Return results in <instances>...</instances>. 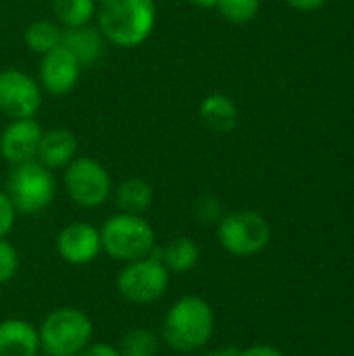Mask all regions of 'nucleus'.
Masks as SVG:
<instances>
[{
    "mask_svg": "<svg viewBox=\"0 0 354 356\" xmlns=\"http://www.w3.org/2000/svg\"><path fill=\"white\" fill-rule=\"evenodd\" d=\"M63 29L52 21H35L25 31V44L35 54H46L52 48L61 46Z\"/></svg>",
    "mask_w": 354,
    "mask_h": 356,
    "instance_id": "obj_21",
    "label": "nucleus"
},
{
    "mask_svg": "<svg viewBox=\"0 0 354 356\" xmlns=\"http://www.w3.org/2000/svg\"><path fill=\"white\" fill-rule=\"evenodd\" d=\"M56 194L52 171L35 159L13 165L6 179V196L21 215H35L46 211Z\"/></svg>",
    "mask_w": 354,
    "mask_h": 356,
    "instance_id": "obj_5",
    "label": "nucleus"
},
{
    "mask_svg": "<svg viewBox=\"0 0 354 356\" xmlns=\"http://www.w3.org/2000/svg\"><path fill=\"white\" fill-rule=\"evenodd\" d=\"M42 134L44 131L35 119H13L0 136V154L10 165L35 159Z\"/></svg>",
    "mask_w": 354,
    "mask_h": 356,
    "instance_id": "obj_12",
    "label": "nucleus"
},
{
    "mask_svg": "<svg viewBox=\"0 0 354 356\" xmlns=\"http://www.w3.org/2000/svg\"><path fill=\"white\" fill-rule=\"evenodd\" d=\"M56 252L65 263L73 267H83L94 263L102 252L100 229H96L92 223L86 221H75L65 225L56 236Z\"/></svg>",
    "mask_w": 354,
    "mask_h": 356,
    "instance_id": "obj_10",
    "label": "nucleus"
},
{
    "mask_svg": "<svg viewBox=\"0 0 354 356\" xmlns=\"http://www.w3.org/2000/svg\"><path fill=\"white\" fill-rule=\"evenodd\" d=\"M77 356H121L119 350L111 344H104V342H92L88 344L81 353Z\"/></svg>",
    "mask_w": 354,
    "mask_h": 356,
    "instance_id": "obj_26",
    "label": "nucleus"
},
{
    "mask_svg": "<svg viewBox=\"0 0 354 356\" xmlns=\"http://www.w3.org/2000/svg\"><path fill=\"white\" fill-rule=\"evenodd\" d=\"M217 238L225 252L248 259L269 246L271 225L261 213L240 209L221 217V221L217 223Z\"/></svg>",
    "mask_w": 354,
    "mask_h": 356,
    "instance_id": "obj_6",
    "label": "nucleus"
},
{
    "mask_svg": "<svg viewBox=\"0 0 354 356\" xmlns=\"http://www.w3.org/2000/svg\"><path fill=\"white\" fill-rule=\"evenodd\" d=\"M61 44L79 60L81 67L94 65L104 54V35L98 27H92L90 23L77 27H65Z\"/></svg>",
    "mask_w": 354,
    "mask_h": 356,
    "instance_id": "obj_15",
    "label": "nucleus"
},
{
    "mask_svg": "<svg viewBox=\"0 0 354 356\" xmlns=\"http://www.w3.org/2000/svg\"><path fill=\"white\" fill-rule=\"evenodd\" d=\"M44 356H77L92 344V319L75 307H61L46 315L38 327Z\"/></svg>",
    "mask_w": 354,
    "mask_h": 356,
    "instance_id": "obj_3",
    "label": "nucleus"
},
{
    "mask_svg": "<svg viewBox=\"0 0 354 356\" xmlns=\"http://www.w3.org/2000/svg\"><path fill=\"white\" fill-rule=\"evenodd\" d=\"M17 219V211L10 202V198L6 196V192L0 190V238H6L15 225Z\"/></svg>",
    "mask_w": 354,
    "mask_h": 356,
    "instance_id": "obj_25",
    "label": "nucleus"
},
{
    "mask_svg": "<svg viewBox=\"0 0 354 356\" xmlns=\"http://www.w3.org/2000/svg\"><path fill=\"white\" fill-rule=\"evenodd\" d=\"M194 6H200V8H213L217 6V0H190Z\"/></svg>",
    "mask_w": 354,
    "mask_h": 356,
    "instance_id": "obj_30",
    "label": "nucleus"
},
{
    "mask_svg": "<svg viewBox=\"0 0 354 356\" xmlns=\"http://www.w3.org/2000/svg\"><path fill=\"white\" fill-rule=\"evenodd\" d=\"M19 271V252L6 240L0 238V284H8Z\"/></svg>",
    "mask_w": 354,
    "mask_h": 356,
    "instance_id": "obj_23",
    "label": "nucleus"
},
{
    "mask_svg": "<svg viewBox=\"0 0 354 356\" xmlns=\"http://www.w3.org/2000/svg\"><path fill=\"white\" fill-rule=\"evenodd\" d=\"M152 198H154L152 188L142 177H127L115 190V202L119 207V213L144 215L150 209Z\"/></svg>",
    "mask_w": 354,
    "mask_h": 356,
    "instance_id": "obj_18",
    "label": "nucleus"
},
{
    "mask_svg": "<svg viewBox=\"0 0 354 356\" xmlns=\"http://www.w3.org/2000/svg\"><path fill=\"white\" fill-rule=\"evenodd\" d=\"M217 8L225 21L242 25L257 17L261 0H217Z\"/></svg>",
    "mask_w": 354,
    "mask_h": 356,
    "instance_id": "obj_22",
    "label": "nucleus"
},
{
    "mask_svg": "<svg viewBox=\"0 0 354 356\" xmlns=\"http://www.w3.org/2000/svg\"><path fill=\"white\" fill-rule=\"evenodd\" d=\"M152 257H156L169 273H188L192 271L198 261H200V248L192 238L179 236L175 240H171L167 246L163 248H152L150 252Z\"/></svg>",
    "mask_w": 354,
    "mask_h": 356,
    "instance_id": "obj_16",
    "label": "nucleus"
},
{
    "mask_svg": "<svg viewBox=\"0 0 354 356\" xmlns=\"http://www.w3.org/2000/svg\"><path fill=\"white\" fill-rule=\"evenodd\" d=\"M52 13L65 27L86 25L96 15V0H52Z\"/></svg>",
    "mask_w": 354,
    "mask_h": 356,
    "instance_id": "obj_19",
    "label": "nucleus"
},
{
    "mask_svg": "<svg viewBox=\"0 0 354 356\" xmlns=\"http://www.w3.org/2000/svg\"><path fill=\"white\" fill-rule=\"evenodd\" d=\"M194 211H196V219L202 221V223H209V225L211 223H219L221 217L225 215L221 200L215 198V196H202V198H198Z\"/></svg>",
    "mask_w": 354,
    "mask_h": 356,
    "instance_id": "obj_24",
    "label": "nucleus"
},
{
    "mask_svg": "<svg viewBox=\"0 0 354 356\" xmlns=\"http://www.w3.org/2000/svg\"><path fill=\"white\" fill-rule=\"evenodd\" d=\"M104 40L121 48L144 44L156 23L154 0H102L96 8Z\"/></svg>",
    "mask_w": 354,
    "mask_h": 356,
    "instance_id": "obj_2",
    "label": "nucleus"
},
{
    "mask_svg": "<svg viewBox=\"0 0 354 356\" xmlns=\"http://www.w3.org/2000/svg\"><path fill=\"white\" fill-rule=\"evenodd\" d=\"M238 356H284V353L277 350L275 346H269V344H255V346L240 350Z\"/></svg>",
    "mask_w": 354,
    "mask_h": 356,
    "instance_id": "obj_27",
    "label": "nucleus"
},
{
    "mask_svg": "<svg viewBox=\"0 0 354 356\" xmlns=\"http://www.w3.org/2000/svg\"><path fill=\"white\" fill-rule=\"evenodd\" d=\"M65 190L69 198L81 209H96L111 196L113 181L108 171L96 159H73L65 171Z\"/></svg>",
    "mask_w": 354,
    "mask_h": 356,
    "instance_id": "obj_8",
    "label": "nucleus"
},
{
    "mask_svg": "<svg viewBox=\"0 0 354 356\" xmlns=\"http://www.w3.org/2000/svg\"><path fill=\"white\" fill-rule=\"evenodd\" d=\"M200 119L204 121V125L217 134H230L236 123H238V106L236 102L221 92L209 94L202 102H200Z\"/></svg>",
    "mask_w": 354,
    "mask_h": 356,
    "instance_id": "obj_17",
    "label": "nucleus"
},
{
    "mask_svg": "<svg viewBox=\"0 0 354 356\" xmlns=\"http://www.w3.org/2000/svg\"><path fill=\"white\" fill-rule=\"evenodd\" d=\"M292 8L296 10H303V13H311V10H317L321 6L328 4V0H286Z\"/></svg>",
    "mask_w": 354,
    "mask_h": 356,
    "instance_id": "obj_28",
    "label": "nucleus"
},
{
    "mask_svg": "<svg viewBox=\"0 0 354 356\" xmlns=\"http://www.w3.org/2000/svg\"><path fill=\"white\" fill-rule=\"evenodd\" d=\"M169 271L167 267L152 254L125 263V267L117 275L119 294L131 305H150L165 296L169 288Z\"/></svg>",
    "mask_w": 354,
    "mask_h": 356,
    "instance_id": "obj_7",
    "label": "nucleus"
},
{
    "mask_svg": "<svg viewBox=\"0 0 354 356\" xmlns=\"http://www.w3.org/2000/svg\"><path fill=\"white\" fill-rule=\"evenodd\" d=\"M42 106V90L19 69L0 71V113L10 119H33Z\"/></svg>",
    "mask_w": 354,
    "mask_h": 356,
    "instance_id": "obj_9",
    "label": "nucleus"
},
{
    "mask_svg": "<svg viewBox=\"0 0 354 356\" xmlns=\"http://www.w3.org/2000/svg\"><path fill=\"white\" fill-rule=\"evenodd\" d=\"M100 244L106 257L125 265L148 257L156 246V236L142 215L117 213L104 221L100 229Z\"/></svg>",
    "mask_w": 354,
    "mask_h": 356,
    "instance_id": "obj_4",
    "label": "nucleus"
},
{
    "mask_svg": "<svg viewBox=\"0 0 354 356\" xmlns=\"http://www.w3.org/2000/svg\"><path fill=\"white\" fill-rule=\"evenodd\" d=\"M40 336L38 330L25 319L0 321V356H38Z\"/></svg>",
    "mask_w": 354,
    "mask_h": 356,
    "instance_id": "obj_14",
    "label": "nucleus"
},
{
    "mask_svg": "<svg viewBox=\"0 0 354 356\" xmlns=\"http://www.w3.org/2000/svg\"><path fill=\"white\" fill-rule=\"evenodd\" d=\"M159 348H161L159 336L152 330H146V327L129 330L121 338V342L117 346L121 356H156Z\"/></svg>",
    "mask_w": 354,
    "mask_h": 356,
    "instance_id": "obj_20",
    "label": "nucleus"
},
{
    "mask_svg": "<svg viewBox=\"0 0 354 356\" xmlns=\"http://www.w3.org/2000/svg\"><path fill=\"white\" fill-rule=\"evenodd\" d=\"M215 332L213 307L202 296H182L163 319L161 340L175 353L188 355L204 348Z\"/></svg>",
    "mask_w": 354,
    "mask_h": 356,
    "instance_id": "obj_1",
    "label": "nucleus"
},
{
    "mask_svg": "<svg viewBox=\"0 0 354 356\" xmlns=\"http://www.w3.org/2000/svg\"><path fill=\"white\" fill-rule=\"evenodd\" d=\"M238 348H217V350H209V353H204V355L200 356H238Z\"/></svg>",
    "mask_w": 354,
    "mask_h": 356,
    "instance_id": "obj_29",
    "label": "nucleus"
},
{
    "mask_svg": "<svg viewBox=\"0 0 354 356\" xmlns=\"http://www.w3.org/2000/svg\"><path fill=\"white\" fill-rule=\"evenodd\" d=\"M77 146H79L77 138L71 129H65V127L50 129V131L42 134V138H40L35 161L42 163L50 171L63 169L75 159Z\"/></svg>",
    "mask_w": 354,
    "mask_h": 356,
    "instance_id": "obj_13",
    "label": "nucleus"
},
{
    "mask_svg": "<svg viewBox=\"0 0 354 356\" xmlns=\"http://www.w3.org/2000/svg\"><path fill=\"white\" fill-rule=\"evenodd\" d=\"M79 75H81L79 60L63 44L52 48L50 52L42 54L40 83L48 94H52V96L69 94L77 86Z\"/></svg>",
    "mask_w": 354,
    "mask_h": 356,
    "instance_id": "obj_11",
    "label": "nucleus"
}]
</instances>
